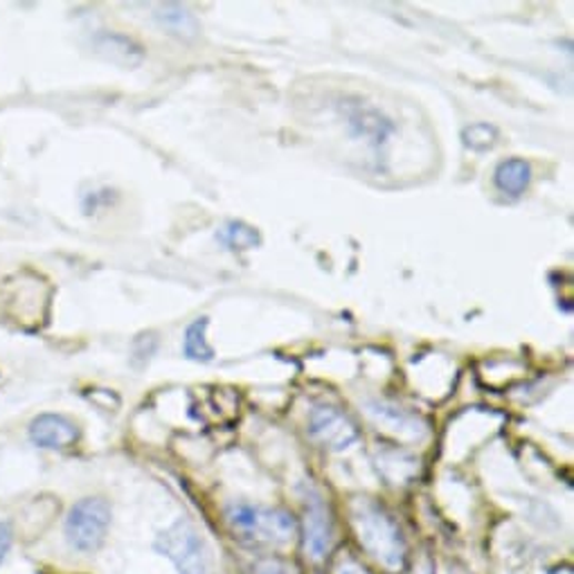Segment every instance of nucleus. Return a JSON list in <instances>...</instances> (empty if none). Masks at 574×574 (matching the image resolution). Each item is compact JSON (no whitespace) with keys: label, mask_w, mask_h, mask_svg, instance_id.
<instances>
[{"label":"nucleus","mask_w":574,"mask_h":574,"mask_svg":"<svg viewBox=\"0 0 574 574\" xmlns=\"http://www.w3.org/2000/svg\"><path fill=\"white\" fill-rule=\"evenodd\" d=\"M352 523L361 545L385 570H399L405 561V541L394 518L374 501L356 499L352 503Z\"/></svg>","instance_id":"f257e3e1"},{"label":"nucleus","mask_w":574,"mask_h":574,"mask_svg":"<svg viewBox=\"0 0 574 574\" xmlns=\"http://www.w3.org/2000/svg\"><path fill=\"white\" fill-rule=\"evenodd\" d=\"M225 521L230 530L245 543L282 547L289 545L295 536V518L284 510L234 503L225 510Z\"/></svg>","instance_id":"f03ea898"},{"label":"nucleus","mask_w":574,"mask_h":574,"mask_svg":"<svg viewBox=\"0 0 574 574\" xmlns=\"http://www.w3.org/2000/svg\"><path fill=\"white\" fill-rule=\"evenodd\" d=\"M153 547L174 563L179 574H212V554L201 534L185 521L162 530Z\"/></svg>","instance_id":"7ed1b4c3"},{"label":"nucleus","mask_w":574,"mask_h":574,"mask_svg":"<svg viewBox=\"0 0 574 574\" xmlns=\"http://www.w3.org/2000/svg\"><path fill=\"white\" fill-rule=\"evenodd\" d=\"M111 527V507L104 499H84L72 505L66 518V541L77 552H95Z\"/></svg>","instance_id":"20e7f679"},{"label":"nucleus","mask_w":574,"mask_h":574,"mask_svg":"<svg viewBox=\"0 0 574 574\" xmlns=\"http://www.w3.org/2000/svg\"><path fill=\"white\" fill-rule=\"evenodd\" d=\"M309 435L330 451H348L359 440L356 424L334 405H315L309 415Z\"/></svg>","instance_id":"39448f33"},{"label":"nucleus","mask_w":574,"mask_h":574,"mask_svg":"<svg viewBox=\"0 0 574 574\" xmlns=\"http://www.w3.org/2000/svg\"><path fill=\"white\" fill-rule=\"evenodd\" d=\"M334 543V523L320 499L306 503L304 516V547L311 558H324Z\"/></svg>","instance_id":"423d86ee"},{"label":"nucleus","mask_w":574,"mask_h":574,"mask_svg":"<svg viewBox=\"0 0 574 574\" xmlns=\"http://www.w3.org/2000/svg\"><path fill=\"white\" fill-rule=\"evenodd\" d=\"M30 440L39 449L61 451L79 442V429L63 415H39L30 424Z\"/></svg>","instance_id":"0eeeda50"},{"label":"nucleus","mask_w":574,"mask_h":574,"mask_svg":"<svg viewBox=\"0 0 574 574\" xmlns=\"http://www.w3.org/2000/svg\"><path fill=\"white\" fill-rule=\"evenodd\" d=\"M370 415L379 422L381 429H385L399 437L422 440L426 435V424L420 417L407 415L405 410L394 407L390 403H370Z\"/></svg>","instance_id":"6e6552de"},{"label":"nucleus","mask_w":574,"mask_h":574,"mask_svg":"<svg viewBox=\"0 0 574 574\" xmlns=\"http://www.w3.org/2000/svg\"><path fill=\"white\" fill-rule=\"evenodd\" d=\"M494 181H496V188L503 194L521 197L530 188V183H532L530 162H525L523 158H507V160H503L501 165L496 168Z\"/></svg>","instance_id":"1a4fd4ad"},{"label":"nucleus","mask_w":574,"mask_h":574,"mask_svg":"<svg viewBox=\"0 0 574 574\" xmlns=\"http://www.w3.org/2000/svg\"><path fill=\"white\" fill-rule=\"evenodd\" d=\"M158 23L170 30L172 34H179V37H185V39H192L199 34V23L194 19V14L183 8V6H177V3H168V6H158L155 14Z\"/></svg>","instance_id":"9d476101"},{"label":"nucleus","mask_w":574,"mask_h":574,"mask_svg":"<svg viewBox=\"0 0 574 574\" xmlns=\"http://www.w3.org/2000/svg\"><path fill=\"white\" fill-rule=\"evenodd\" d=\"M208 324L210 320L203 315V318H197L185 332V343H183V350H185V356L192 359V361H199V363H208L214 359V350L210 348L208 343Z\"/></svg>","instance_id":"9b49d317"},{"label":"nucleus","mask_w":574,"mask_h":574,"mask_svg":"<svg viewBox=\"0 0 574 574\" xmlns=\"http://www.w3.org/2000/svg\"><path fill=\"white\" fill-rule=\"evenodd\" d=\"M219 239L232 251H249V249H255V245H260V241H262L260 232L255 228L245 225L241 221H230L219 232Z\"/></svg>","instance_id":"f8f14e48"},{"label":"nucleus","mask_w":574,"mask_h":574,"mask_svg":"<svg viewBox=\"0 0 574 574\" xmlns=\"http://www.w3.org/2000/svg\"><path fill=\"white\" fill-rule=\"evenodd\" d=\"M100 50L107 52L113 61H120V63H127V66L140 63V59H142V48L135 46L131 39L120 37V34H104L100 39Z\"/></svg>","instance_id":"ddd939ff"},{"label":"nucleus","mask_w":574,"mask_h":574,"mask_svg":"<svg viewBox=\"0 0 574 574\" xmlns=\"http://www.w3.org/2000/svg\"><path fill=\"white\" fill-rule=\"evenodd\" d=\"M496 138H499V131H496L494 127H491V124H486V122L471 124V127H466V129L462 131L464 144L471 147V149H475V151H484V149H489V147H494Z\"/></svg>","instance_id":"4468645a"},{"label":"nucleus","mask_w":574,"mask_h":574,"mask_svg":"<svg viewBox=\"0 0 574 574\" xmlns=\"http://www.w3.org/2000/svg\"><path fill=\"white\" fill-rule=\"evenodd\" d=\"M255 574H293V570L282 561H262L255 565Z\"/></svg>","instance_id":"2eb2a0df"},{"label":"nucleus","mask_w":574,"mask_h":574,"mask_svg":"<svg viewBox=\"0 0 574 574\" xmlns=\"http://www.w3.org/2000/svg\"><path fill=\"white\" fill-rule=\"evenodd\" d=\"M12 541H14V532L10 523H0V565H3V561L8 558Z\"/></svg>","instance_id":"dca6fc26"},{"label":"nucleus","mask_w":574,"mask_h":574,"mask_svg":"<svg viewBox=\"0 0 574 574\" xmlns=\"http://www.w3.org/2000/svg\"><path fill=\"white\" fill-rule=\"evenodd\" d=\"M336 574H367V572H365L359 563L348 561V563H343V565H341V570H339Z\"/></svg>","instance_id":"f3484780"}]
</instances>
